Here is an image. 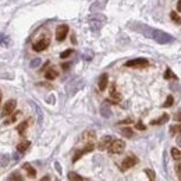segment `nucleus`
I'll return each instance as SVG.
<instances>
[{
  "label": "nucleus",
  "instance_id": "1",
  "mask_svg": "<svg viewBox=\"0 0 181 181\" xmlns=\"http://www.w3.org/2000/svg\"><path fill=\"white\" fill-rule=\"evenodd\" d=\"M152 39H155L158 43H162V45H164V43L173 42L174 38L171 36L170 34H166V32L160 31V29H153V31H152Z\"/></svg>",
  "mask_w": 181,
  "mask_h": 181
},
{
  "label": "nucleus",
  "instance_id": "2",
  "mask_svg": "<svg viewBox=\"0 0 181 181\" xmlns=\"http://www.w3.org/2000/svg\"><path fill=\"white\" fill-rule=\"evenodd\" d=\"M88 22H89V26L92 31H99L103 26V24L106 22V17L103 14H95V16L89 17Z\"/></svg>",
  "mask_w": 181,
  "mask_h": 181
},
{
  "label": "nucleus",
  "instance_id": "3",
  "mask_svg": "<svg viewBox=\"0 0 181 181\" xmlns=\"http://www.w3.org/2000/svg\"><path fill=\"white\" fill-rule=\"evenodd\" d=\"M82 87H84V79L77 78V79H74V81H71L70 84L66 87V91H67L68 96H73V95L77 93V92L81 89Z\"/></svg>",
  "mask_w": 181,
  "mask_h": 181
},
{
  "label": "nucleus",
  "instance_id": "4",
  "mask_svg": "<svg viewBox=\"0 0 181 181\" xmlns=\"http://www.w3.org/2000/svg\"><path fill=\"white\" fill-rule=\"evenodd\" d=\"M126 149V142L121 141V139H114L112 141V144L109 145V152L113 153V155H118L123 150Z\"/></svg>",
  "mask_w": 181,
  "mask_h": 181
},
{
  "label": "nucleus",
  "instance_id": "5",
  "mask_svg": "<svg viewBox=\"0 0 181 181\" xmlns=\"http://www.w3.org/2000/svg\"><path fill=\"white\" fill-rule=\"evenodd\" d=\"M149 66V61L144 57H139V59H134V60H128L126 63V67H134V68H144Z\"/></svg>",
  "mask_w": 181,
  "mask_h": 181
},
{
  "label": "nucleus",
  "instance_id": "6",
  "mask_svg": "<svg viewBox=\"0 0 181 181\" xmlns=\"http://www.w3.org/2000/svg\"><path fill=\"white\" fill-rule=\"evenodd\" d=\"M17 107V100L14 99H10L6 102V105L3 106V110H2V117H6V116H10L13 113L14 110H16Z\"/></svg>",
  "mask_w": 181,
  "mask_h": 181
},
{
  "label": "nucleus",
  "instance_id": "7",
  "mask_svg": "<svg viewBox=\"0 0 181 181\" xmlns=\"http://www.w3.org/2000/svg\"><path fill=\"white\" fill-rule=\"evenodd\" d=\"M93 148H95V145H93V142H88L87 145H85V148H82V149H78L75 152V155L73 156V162L75 163L77 160H78L81 156H84L85 153H88V152H92L93 150Z\"/></svg>",
  "mask_w": 181,
  "mask_h": 181
},
{
  "label": "nucleus",
  "instance_id": "8",
  "mask_svg": "<svg viewBox=\"0 0 181 181\" xmlns=\"http://www.w3.org/2000/svg\"><path fill=\"white\" fill-rule=\"evenodd\" d=\"M138 163V159L135 158V156H132V155H130V156H127L126 159L121 162V166H120V169L123 171H126V170H128V169H131V167H134V166Z\"/></svg>",
  "mask_w": 181,
  "mask_h": 181
},
{
  "label": "nucleus",
  "instance_id": "9",
  "mask_svg": "<svg viewBox=\"0 0 181 181\" xmlns=\"http://www.w3.org/2000/svg\"><path fill=\"white\" fill-rule=\"evenodd\" d=\"M49 43H50L49 38L43 36V38H40V39L38 40V42H35L34 45H32V49H34L35 52H43V50H46V49H47Z\"/></svg>",
  "mask_w": 181,
  "mask_h": 181
},
{
  "label": "nucleus",
  "instance_id": "10",
  "mask_svg": "<svg viewBox=\"0 0 181 181\" xmlns=\"http://www.w3.org/2000/svg\"><path fill=\"white\" fill-rule=\"evenodd\" d=\"M135 25H136V26H134L135 31L141 32V34L145 35L146 38H152V31H153V28H150V26L145 25V24H135Z\"/></svg>",
  "mask_w": 181,
  "mask_h": 181
},
{
  "label": "nucleus",
  "instance_id": "11",
  "mask_svg": "<svg viewBox=\"0 0 181 181\" xmlns=\"http://www.w3.org/2000/svg\"><path fill=\"white\" fill-rule=\"evenodd\" d=\"M67 34H68V26L67 25L57 26V29H56V39H57L59 42H61V40L66 39Z\"/></svg>",
  "mask_w": 181,
  "mask_h": 181
},
{
  "label": "nucleus",
  "instance_id": "12",
  "mask_svg": "<svg viewBox=\"0 0 181 181\" xmlns=\"http://www.w3.org/2000/svg\"><path fill=\"white\" fill-rule=\"evenodd\" d=\"M100 114L105 118L112 117V110H110V105H109V100H105V102L100 105Z\"/></svg>",
  "mask_w": 181,
  "mask_h": 181
},
{
  "label": "nucleus",
  "instance_id": "13",
  "mask_svg": "<svg viewBox=\"0 0 181 181\" xmlns=\"http://www.w3.org/2000/svg\"><path fill=\"white\" fill-rule=\"evenodd\" d=\"M112 141H113V138H112L110 135H105L102 139H100V142H99V145H98V148H99L100 150H105L106 148H107L109 145L112 144Z\"/></svg>",
  "mask_w": 181,
  "mask_h": 181
},
{
  "label": "nucleus",
  "instance_id": "14",
  "mask_svg": "<svg viewBox=\"0 0 181 181\" xmlns=\"http://www.w3.org/2000/svg\"><path fill=\"white\" fill-rule=\"evenodd\" d=\"M110 99H112L113 103H118L121 100V95L117 92L114 84H112V87H110Z\"/></svg>",
  "mask_w": 181,
  "mask_h": 181
},
{
  "label": "nucleus",
  "instance_id": "15",
  "mask_svg": "<svg viewBox=\"0 0 181 181\" xmlns=\"http://www.w3.org/2000/svg\"><path fill=\"white\" fill-rule=\"evenodd\" d=\"M107 82H109V77L107 74H102L99 78V82H98V87H99V91H105L106 87H107Z\"/></svg>",
  "mask_w": 181,
  "mask_h": 181
},
{
  "label": "nucleus",
  "instance_id": "16",
  "mask_svg": "<svg viewBox=\"0 0 181 181\" xmlns=\"http://www.w3.org/2000/svg\"><path fill=\"white\" fill-rule=\"evenodd\" d=\"M107 3V0H96L93 4L91 6V11H99V10H103Z\"/></svg>",
  "mask_w": 181,
  "mask_h": 181
},
{
  "label": "nucleus",
  "instance_id": "17",
  "mask_svg": "<svg viewBox=\"0 0 181 181\" xmlns=\"http://www.w3.org/2000/svg\"><path fill=\"white\" fill-rule=\"evenodd\" d=\"M169 118H170V116H169L167 113H164V114H162V116H160L159 118H156V120L150 121V124H152V126H160V124L167 123V121H169Z\"/></svg>",
  "mask_w": 181,
  "mask_h": 181
},
{
  "label": "nucleus",
  "instance_id": "18",
  "mask_svg": "<svg viewBox=\"0 0 181 181\" xmlns=\"http://www.w3.org/2000/svg\"><path fill=\"white\" fill-rule=\"evenodd\" d=\"M57 75H59V73H57V70L56 68H47L46 70V73H45V77H46V79H55V78H57Z\"/></svg>",
  "mask_w": 181,
  "mask_h": 181
},
{
  "label": "nucleus",
  "instance_id": "19",
  "mask_svg": "<svg viewBox=\"0 0 181 181\" xmlns=\"http://www.w3.org/2000/svg\"><path fill=\"white\" fill-rule=\"evenodd\" d=\"M95 131H85L84 134L81 135V139L82 141H88V142H93V139H95Z\"/></svg>",
  "mask_w": 181,
  "mask_h": 181
},
{
  "label": "nucleus",
  "instance_id": "20",
  "mask_svg": "<svg viewBox=\"0 0 181 181\" xmlns=\"http://www.w3.org/2000/svg\"><path fill=\"white\" fill-rule=\"evenodd\" d=\"M29 146H31V142H29V141H22V142H20V144L17 145V150H18L20 153H24Z\"/></svg>",
  "mask_w": 181,
  "mask_h": 181
},
{
  "label": "nucleus",
  "instance_id": "21",
  "mask_svg": "<svg viewBox=\"0 0 181 181\" xmlns=\"http://www.w3.org/2000/svg\"><path fill=\"white\" fill-rule=\"evenodd\" d=\"M22 169H24V170L26 171V173H28V176L31 177V179H34V177L36 176V171H35V169L32 167L31 164H28V163H25V164H22Z\"/></svg>",
  "mask_w": 181,
  "mask_h": 181
},
{
  "label": "nucleus",
  "instance_id": "22",
  "mask_svg": "<svg viewBox=\"0 0 181 181\" xmlns=\"http://www.w3.org/2000/svg\"><path fill=\"white\" fill-rule=\"evenodd\" d=\"M68 180L70 181H84L85 179L79 176L78 173H75V171H70V173H68Z\"/></svg>",
  "mask_w": 181,
  "mask_h": 181
},
{
  "label": "nucleus",
  "instance_id": "23",
  "mask_svg": "<svg viewBox=\"0 0 181 181\" xmlns=\"http://www.w3.org/2000/svg\"><path fill=\"white\" fill-rule=\"evenodd\" d=\"M120 132H121V135L126 136V138H131V136L134 135V132H132V130L130 128V127H123V128L120 130Z\"/></svg>",
  "mask_w": 181,
  "mask_h": 181
},
{
  "label": "nucleus",
  "instance_id": "24",
  "mask_svg": "<svg viewBox=\"0 0 181 181\" xmlns=\"http://www.w3.org/2000/svg\"><path fill=\"white\" fill-rule=\"evenodd\" d=\"M26 128H28V121H22L21 124H18V127H17V131H18L20 135H24V132L26 131Z\"/></svg>",
  "mask_w": 181,
  "mask_h": 181
},
{
  "label": "nucleus",
  "instance_id": "25",
  "mask_svg": "<svg viewBox=\"0 0 181 181\" xmlns=\"http://www.w3.org/2000/svg\"><path fill=\"white\" fill-rule=\"evenodd\" d=\"M8 181H24V179H22V176L20 173H11L10 174V177H8Z\"/></svg>",
  "mask_w": 181,
  "mask_h": 181
},
{
  "label": "nucleus",
  "instance_id": "26",
  "mask_svg": "<svg viewBox=\"0 0 181 181\" xmlns=\"http://www.w3.org/2000/svg\"><path fill=\"white\" fill-rule=\"evenodd\" d=\"M20 116H21V112H17V113H14V114L11 116L10 118H7V120L4 121V126H7V124H11V123H14V121H16L17 118L20 117Z\"/></svg>",
  "mask_w": 181,
  "mask_h": 181
},
{
  "label": "nucleus",
  "instance_id": "27",
  "mask_svg": "<svg viewBox=\"0 0 181 181\" xmlns=\"http://www.w3.org/2000/svg\"><path fill=\"white\" fill-rule=\"evenodd\" d=\"M171 158L174 160H181V150H179L177 148H173L171 149Z\"/></svg>",
  "mask_w": 181,
  "mask_h": 181
},
{
  "label": "nucleus",
  "instance_id": "28",
  "mask_svg": "<svg viewBox=\"0 0 181 181\" xmlns=\"http://www.w3.org/2000/svg\"><path fill=\"white\" fill-rule=\"evenodd\" d=\"M164 79H177V75L170 70V68H167L164 73Z\"/></svg>",
  "mask_w": 181,
  "mask_h": 181
},
{
  "label": "nucleus",
  "instance_id": "29",
  "mask_svg": "<svg viewBox=\"0 0 181 181\" xmlns=\"http://www.w3.org/2000/svg\"><path fill=\"white\" fill-rule=\"evenodd\" d=\"M8 160H10V156L8 155H0V166L6 167L8 164Z\"/></svg>",
  "mask_w": 181,
  "mask_h": 181
},
{
  "label": "nucleus",
  "instance_id": "30",
  "mask_svg": "<svg viewBox=\"0 0 181 181\" xmlns=\"http://www.w3.org/2000/svg\"><path fill=\"white\" fill-rule=\"evenodd\" d=\"M40 63H42V60H40L39 57L32 59L31 63H29V67H31V68H36V67H39V66H40Z\"/></svg>",
  "mask_w": 181,
  "mask_h": 181
},
{
  "label": "nucleus",
  "instance_id": "31",
  "mask_svg": "<svg viewBox=\"0 0 181 181\" xmlns=\"http://www.w3.org/2000/svg\"><path fill=\"white\" fill-rule=\"evenodd\" d=\"M181 132V124H176V126H171L170 127V134L174 135V134H179Z\"/></svg>",
  "mask_w": 181,
  "mask_h": 181
},
{
  "label": "nucleus",
  "instance_id": "32",
  "mask_svg": "<svg viewBox=\"0 0 181 181\" xmlns=\"http://www.w3.org/2000/svg\"><path fill=\"white\" fill-rule=\"evenodd\" d=\"M173 103H174V98L170 95V96H167V99H166V102H164V105H163V107H170Z\"/></svg>",
  "mask_w": 181,
  "mask_h": 181
},
{
  "label": "nucleus",
  "instance_id": "33",
  "mask_svg": "<svg viewBox=\"0 0 181 181\" xmlns=\"http://www.w3.org/2000/svg\"><path fill=\"white\" fill-rule=\"evenodd\" d=\"M170 17H171V20H173L174 22L181 24V18H180L179 16H177V13H176V11H171V13H170Z\"/></svg>",
  "mask_w": 181,
  "mask_h": 181
},
{
  "label": "nucleus",
  "instance_id": "34",
  "mask_svg": "<svg viewBox=\"0 0 181 181\" xmlns=\"http://www.w3.org/2000/svg\"><path fill=\"white\" fill-rule=\"evenodd\" d=\"M145 173L148 174V177H149L150 181L155 180V171H153V170H150V169H146V170H145Z\"/></svg>",
  "mask_w": 181,
  "mask_h": 181
},
{
  "label": "nucleus",
  "instance_id": "35",
  "mask_svg": "<svg viewBox=\"0 0 181 181\" xmlns=\"http://www.w3.org/2000/svg\"><path fill=\"white\" fill-rule=\"evenodd\" d=\"M71 55H73V49H68V50H64V52L61 53L60 57H61V59H67L68 56H71Z\"/></svg>",
  "mask_w": 181,
  "mask_h": 181
},
{
  "label": "nucleus",
  "instance_id": "36",
  "mask_svg": "<svg viewBox=\"0 0 181 181\" xmlns=\"http://www.w3.org/2000/svg\"><path fill=\"white\" fill-rule=\"evenodd\" d=\"M32 105H34V107L35 109H36V113H38V118H39V123H42V110H40V109L39 107H38V106L36 105H35V103H32Z\"/></svg>",
  "mask_w": 181,
  "mask_h": 181
},
{
  "label": "nucleus",
  "instance_id": "37",
  "mask_svg": "<svg viewBox=\"0 0 181 181\" xmlns=\"http://www.w3.org/2000/svg\"><path fill=\"white\" fill-rule=\"evenodd\" d=\"M176 173H177V177H179V180L181 181V163L176 164Z\"/></svg>",
  "mask_w": 181,
  "mask_h": 181
},
{
  "label": "nucleus",
  "instance_id": "38",
  "mask_svg": "<svg viewBox=\"0 0 181 181\" xmlns=\"http://www.w3.org/2000/svg\"><path fill=\"white\" fill-rule=\"evenodd\" d=\"M2 42L4 43V45H8V39H7V36H4L3 34H0V45H2Z\"/></svg>",
  "mask_w": 181,
  "mask_h": 181
},
{
  "label": "nucleus",
  "instance_id": "39",
  "mask_svg": "<svg viewBox=\"0 0 181 181\" xmlns=\"http://www.w3.org/2000/svg\"><path fill=\"white\" fill-rule=\"evenodd\" d=\"M84 60H87V61L92 60V53L91 52H89V55H88V53H87V55H84Z\"/></svg>",
  "mask_w": 181,
  "mask_h": 181
},
{
  "label": "nucleus",
  "instance_id": "40",
  "mask_svg": "<svg viewBox=\"0 0 181 181\" xmlns=\"http://www.w3.org/2000/svg\"><path fill=\"white\" fill-rule=\"evenodd\" d=\"M136 128H138V130H145V126L141 123V121H139V123L136 124Z\"/></svg>",
  "mask_w": 181,
  "mask_h": 181
},
{
  "label": "nucleus",
  "instance_id": "41",
  "mask_svg": "<svg viewBox=\"0 0 181 181\" xmlns=\"http://www.w3.org/2000/svg\"><path fill=\"white\" fill-rule=\"evenodd\" d=\"M170 89L176 91V89H180V88H179V85H176V84H171V85H170Z\"/></svg>",
  "mask_w": 181,
  "mask_h": 181
},
{
  "label": "nucleus",
  "instance_id": "42",
  "mask_svg": "<svg viewBox=\"0 0 181 181\" xmlns=\"http://www.w3.org/2000/svg\"><path fill=\"white\" fill-rule=\"evenodd\" d=\"M61 67H63V70H68V68H70V63H64V64H61Z\"/></svg>",
  "mask_w": 181,
  "mask_h": 181
},
{
  "label": "nucleus",
  "instance_id": "43",
  "mask_svg": "<svg viewBox=\"0 0 181 181\" xmlns=\"http://www.w3.org/2000/svg\"><path fill=\"white\" fill-rule=\"evenodd\" d=\"M47 103H55V96H49V98H47Z\"/></svg>",
  "mask_w": 181,
  "mask_h": 181
},
{
  "label": "nucleus",
  "instance_id": "44",
  "mask_svg": "<svg viewBox=\"0 0 181 181\" xmlns=\"http://www.w3.org/2000/svg\"><path fill=\"white\" fill-rule=\"evenodd\" d=\"M55 166H56V170H57V171H59V173H61V167H60V164H59V163H57V162H56V163H55Z\"/></svg>",
  "mask_w": 181,
  "mask_h": 181
},
{
  "label": "nucleus",
  "instance_id": "45",
  "mask_svg": "<svg viewBox=\"0 0 181 181\" xmlns=\"http://www.w3.org/2000/svg\"><path fill=\"white\" fill-rule=\"evenodd\" d=\"M177 145H179V146L181 148V135L177 136Z\"/></svg>",
  "mask_w": 181,
  "mask_h": 181
},
{
  "label": "nucleus",
  "instance_id": "46",
  "mask_svg": "<svg viewBox=\"0 0 181 181\" xmlns=\"http://www.w3.org/2000/svg\"><path fill=\"white\" fill-rule=\"evenodd\" d=\"M40 181H50V177L49 176H45L43 179H40Z\"/></svg>",
  "mask_w": 181,
  "mask_h": 181
},
{
  "label": "nucleus",
  "instance_id": "47",
  "mask_svg": "<svg viewBox=\"0 0 181 181\" xmlns=\"http://www.w3.org/2000/svg\"><path fill=\"white\" fill-rule=\"evenodd\" d=\"M176 120L181 121V112H180V113H177V114H176Z\"/></svg>",
  "mask_w": 181,
  "mask_h": 181
},
{
  "label": "nucleus",
  "instance_id": "48",
  "mask_svg": "<svg viewBox=\"0 0 181 181\" xmlns=\"http://www.w3.org/2000/svg\"><path fill=\"white\" fill-rule=\"evenodd\" d=\"M13 158H14V160H20V158H21V155H17V153H16V155L13 156Z\"/></svg>",
  "mask_w": 181,
  "mask_h": 181
},
{
  "label": "nucleus",
  "instance_id": "49",
  "mask_svg": "<svg viewBox=\"0 0 181 181\" xmlns=\"http://www.w3.org/2000/svg\"><path fill=\"white\" fill-rule=\"evenodd\" d=\"M177 10L181 11V0H179V4H177Z\"/></svg>",
  "mask_w": 181,
  "mask_h": 181
},
{
  "label": "nucleus",
  "instance_id": "50",
  "mask_svg": "<svg viewBox=\"0 0 181 181\" xmlns=\"http://www.w3.org/2000/svg\"><path fill=\"white\" fill-rule=\"evenodd\" d=\"M0 102H2V93H0Z\"/></svg>",
  "mask_w": 181,
  "mask_h": 181
}]
</instances>
